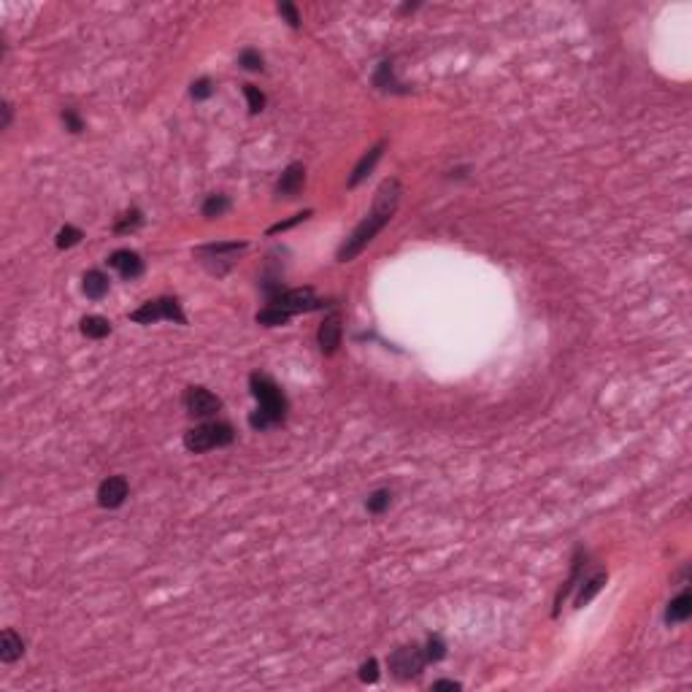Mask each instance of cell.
<instances>
[{
	"label": "cell",
	"instance_id": "d6986e66",
	"mask_svg": "<svg viewBox=\"0 0 692 692\" xmlns=\"http://www.w3.org/2000/svg\"><path fill=\"white\" fill-rule=\"evenodd\" d=\"M82 333H84L86 338H92V341H101V338H106V335H111V322H108L106 317L92 314V317L82 319Z\"/></svg>",
	"mask_w": 692,
	"mask_h": 692
},
{
	"label": "cell",
	"instance_id": "d590c367",
	"mask_svg": "<svg viewBox=\"0 0 692 692\" xmlns=\"http://www.w3.org/2000/svg\"><path fill=\"white\" fill-rule=\"evenodd\" d=\"M417 9H419V3H406L401 11H403V14H408V11H417Z\"/></svg>",
	"mask_w": 692,
	"mask_h": 692
},
{
	"label": "cell",
	"instance_id": "d4e9b609",
	"mask_svg": "<svg viewBox=\"0 0 692 692\" xmlns=\"http://www.w3.org/2000/svg\"><path fill=\"white\" fill-rule=\"evenodd\" d=\"M425 657H428V663H438V660L447 657V644H444L441 635H430V638H428V644H425Z\"/></svg>",
	"mask_w": 692,
	"mask_h": 692
},
{
	"label": "cell",
	"instance_id": "4316f807",
	"mask_svg": "<svg viewBox=\"0 0 692 692\" xmlns=\"http://www.w3.org/2000/svg\"><path fill=\"white\" fill-rule=\"evenodd\" d=\"M244 95H246V103H249V111H252V114H260V111L265 108V95H262L255 84H244Z\"/></svg>",
	"mask_w": 692,
	"mask_h": 692
},
{
	"label": "cell",
	"instance_id": "e575fe53",
	"mask_svg": "<svg viewBox=\"0 0 692 692\" xmlns=\"http://www.w3.org/2000/svg\"><path fill=\"white\" fill-rule=\"evenodd\" d=\"M11 116H14L11 103H3V125H0V130H9V125H11Z\"/></svg>",
	"mask_w": 692,
	"mask_h": 692
},
{
	"label": "cell",
	"instance_id": "5b68a950",
	"mask_svg": "<svg viewBox=\"0 0 692 692\" xmlns=\"http://www.w3.org/2000/svg\"><path fill=\"white\" fill-rule=\"evenodd\" d=\"M130 319L138 322V325H155L160 319H168V322H176V325H187V317L182 311V303L176 301V298H157V301L144 303L141 308H135L130 314Z\"/></svg>",
	"mask_w": 692,
	"mask_h": 692
},
{
	"label": "cell",
	"instance_id": "ac0fdd59",
	"mask_svg": "<svg viewBox=\"0 0 692 692\" xmlns=\"http://www.w3.org/2000/svg\"><path fill=\"white\" fill-rule=\"evenodd\" d=\"M108 276L103 274V271H86L84 274V284H82V289H84V295L89 298V301H101V298H106L108 295Z\"/></svg>",
	"mask_w": 692,
	"mask_h": 692
},
{
	"label": "cell",
	"instance_id": "52a82bcc",
	"mask_svg": "<svg viewBox=\"0 0 692 692\" xmlns=\"http://www.w3.org/2000/svg\"><path fill=\"white\" fill-rule=\"evenodd\" d=\"M184 408H187L192 417L208 419V417H214L216 411L222 408V401L216 398L211 389L187 387V392H184Z\"/></svg>",
	"mask_w": 692,
	"mask_h": 692
},
{
	"label": "cell",
	"instance_id": "7402d4cb",
	"mask_svg": "<svg viewBox=\"0 0 692 692\" xmlns=\"http://www.w3.org/2000/svg\"><path fill=\"white\" fill-rule=\"evenodd\" d=\"M228 208H230V201H228L225 195H208L201 206V214L206 216V219H214V216L225 214Z\"/></svg>",
	"mask_w": 692,
	"mask_h": 692
},
{
	"label": "cell",
	"instance_id": "cb8c5ba5",
	"mask_svg": "<svg viewBox=\"0 0 692 692\" xmlns=\"http://www.w3.org/2000/svg\"><path fill=\"white\" fill-rule=\"evenodd\" d=\"M84 238V233L79 230V228H73V225H65V228H60L57 238H55V244H57V249H71V246H76L79 241Z\"/></svg>",
	"mask_w": 692,
	"mask_h": 692
},
{
	"label": "cell",
	"instance_id": "83f0119b",
	"mask_svg": "<svg viewBox=\"0 0 692 692\" xmlns=\"http://www.w3.org/2000/svg\"><path fill=\"white\" fill-rule=\"evenodd\" d=\"M238 65L246 68V71H262V55L255 52V49H244L241 57H238Z\"/></svg>",
	"mask_w": 692,
	"mask_h": 692
},
{
	"label": "cell",
	"instance_id": "277c9868",
	"mask_svg": "<svg viewBox=\"0 0 692 692\" xmlns=\"http://www.w3.org/2000/svg\"><path fill=\"white\" fill-rule=\"evenodd\" d=\"M265 301H268V306L284 308V311H289V314L325 308V301H319L317 295H314V289H308V287L287 289V287H281V284H265Z\"/></svg>",
	"mask_w": 692,
	"mask_h": 692
},
{
	"label": "cell",
	"instance_id": "f546056e",
	"mask_svg": "<svg viewBox=\"0 0 692 692\" xmlns=\"http://www.w3.org/2000/svg\"><path fill=\"white\" fill-rule=\"evenodd\" d=\"M189 95H192L195 101H208V98L214 95V84H211V79H198V82L192 84V89H189Z\"/></svg>",
	"mask_w": 692,
	"mask_h": 692
},
{
	"label": "cell",
	"instance_id": "7c38bea8",
	"mask_svg": "<svg viewBox=\"0 0 692 692\" xmlns=\"http://www.w3.org/2000/svg\"><path fill=\"white\" fill-rule=\"evenodd\" d=\"M384 149H387V141H379L376 146H371L365 155H362V160L355 165V171H352V176H349V182H346V187L355 189L357 184H360L362 179H368V173L376 168V162L381 160V155H384Z\"/></svg>",
	"mask_w": 692,
	"mask_h": 692
},
{
	"label": "cell",
	"instance_id": "ba28073f",
	"mask_svg": "<svg viewBox=\"0 0 692 692\" xmlns=\"http://www.w3.org/2000/svg\"><path fill=\"white\" fill-rule=\"evenodd\" d=\"M130 484L125 476H108L106 481H101L98 487V503L103 508H119V506L128 501Z\"/></svg>",
	"mask_w": 692,
	"mask_h": 692
},
{
	"label": "cell",
	"instance_id": "8992f818",
	"mask_svg": "<svg viewBox=\"0 0 692 692\" xmlns=\"http://www.w3.org/2000/svg\"><path fill=\"white\" fill-rule=\"evenodd\" d=\"M387 663H389L392 676L398 679V681H408V679H417L419 674H422V668H425V663H428V657H425V649L401 647L389 654Z\"/></svg>",
	"mask_w": 692,
	"mask_h": 692
},
{
	"label": "cell",
	"instance_id": "30bf717a",
	"mask_svg": "<svg viewBox=\"0 0 692 692\" xmlns=\"http://www.w3.org/2000/svg\"><path fill=\"white\" fill-rule=\"evenodd\" d=\"M317 344H319V349H322V355H328V357L338 352V346H341V317H338V314L325 317V322L319 325Z\"/></svg>",
	"mask_w": 692,
	"mask_h": 692
},
{
	"label": "cell",
	"instance_id": "ffe728a7",
	"mask_svg": "<svg viewBox=\"0 0 692 692\" xmlns=\"http://www.w3.org/2000/svg\"><path fill=\"white\" fill-rule=\"evenodd\" d=\"M255 319H257V325H262V328H281V325H287L289 319H292V314L284 311V308H276V306H265V308H260Z\"/></svg>",
	"mask_w": 692,
	"mask_h": 692
},
{
	"label": "cell",
	"instance_id": "7a4b0ae2",
	"mask_svg": "<svg viewBox=\"0 0 692 692\" xmlns=\"http://www.w3.org/2000/svg\"><path fill=\"white\" fill-rule=\"evenodd\" d=\"M249 389L257 401V408L249 414V425L255 430H271L276 425H281L287 419L289 403L284 389L276 384L271 376L265 374H252L249 376Z\"/></svg>",
	"mask_w": 692,
	"mask_h": 692
},
{
	"label": "cell",
	"instance_id": "f1b7e54d",
	"mask_svg": "<svg viewBox=\"0 0 692 692\" xmlns=\"http://www.w3.org/2000/svg\"><path fill=\"white\" fill-rule=\"evenodd\" d=\"M276 11H279V14H281V16H284V19H287V25H289V28H292V30H298V28H301V14H298V9H295V6L289 3V0H284V3H279V6H276Z\"/></svg>",
	"mask_w": 692,
	"mask_h": 692
},
{
	"label": "cell",
	"instance_id": "2e32d148",
	"mask_svg": "<svg viewBox=\"0 0 692 692\" xmlns=\"http://www.w3.org/2000/svg\"><path fill=\"white\" fill-rule=\"evenodd\" d=\"M22 652H25V641L11 627L3 630V635H0V660L3 663H16L22 657Z\"/></svg>",
	"mask_w": 692,
	"mask_h": 692
},
{
	"label": "cell",
	"instance_id": "8fae6325",
	"mask_svg": "<svg viewBox=\"0 0 692 692\" xmlns=\"http://www.w3.org/2000/svg\"><path fill=\"white\" fill-rule=\"evenodd\" d=\"M108 265L114 271H119L122 279H138L144 274V260L138 257L135 252H130V249H116L114 255L108 257Z\"/></svg>",
	"mask_w": 692,
	"mask_h": 692
},
{
	"label": "cell",
	"instance_id": "d6a6232c",
	"mask_svg": "<svg viewBox=\"0 0 692 692\" xmlns=\"http://www.w3.org/2000/svg\"><path fill=\"white\" fill-rule=\"evenodd\" d=\"M62 122H65V128L71 130V133H82V130H84V122H82V116L76 114L73 108H65V111H62Z\"/></svg>",
	"mask_w": 692,
	"mask_h": 692
},
{
	"label": "cell",
	"instance_id": "484cf974",
	"mask_svg": "<svg viewBox=\"0 0 692 692\" xmlns=\"http://www.w3.org/2000/svg\"><path fill=\"white\" fill-rule=\"evenodd\" d=\"M144 222V216H141V211L138 208H130L128 214H122L119 219H116V225H114V230L116 233H130V230H135L138 225Z\"/></svg>",
	"mask_w": 692,
	"mask_h": 692
},
{
	"label": "cell",
	"instance_id": "e0dca14e",
	"mask_svg": "<svg viewBox=\"0 0 692 692\" xmlns=\"http://www.w3.org/2000/svg\"><path fill=\"white\" fill-rule=\"evenodd\" d=\"M581 568H584V552L579 549L576 557H574V568H571V576H568V581L560 587V592H557V598H554V617L560 614V606L562 601L571 595V590H576V584L581 581Z\"/></svg>",
	"mask_w": 692,
	"mask_h": 692
},
{
	"label": "cell",
	"instance_id": "3957f363",
	"mask_svg": "<svg viewBox=\"0 0 692 692\" xmlns=\"http://www.w3.org/2000/svg\"><path fill=\"white\" fill-rule=\"evenodd\" d=\"M233 438H235V432H233L228 422L211 419V422H203V425L184 432V447L192 454H203V452H211V449L228 447V444H233Z\"/></svg>",
	"mask_w": 692,
	"mask_h": 692
},
{
	"label": "cell",
	"instance_id": "836d02e7",
	"mask_svg": "<svg viewBox=\"0 0 692 692\" xmlns=\"http://www.w3.org/2000/svg\"><path fill=\"white\" fill-rule=\"evenodd\" d=\"M432 690H460V681H452V679H438L432 681Z\"/></svg>",
	"mask_w": 692,
	"mask_h": 692
},
{
	"label": "cell",
	"instance_id": "603a6c76",
	"mask_svg": "<svg viewBox=\"0 0 692 692\" xmlns=\"http://www.w3.org/2000/svg\"><path fill=\"white\" fill-rule=\"evenodd\" d=\"M389 503H392V495H389V490H376L368 495V501H365V508L371 511V514H384L389 508Z\"/></svg>",
	"mask_w": 692,
	"mask_h": 692
},
{
	"label": "cell",
	"instance_id": "9a60e30c",
	"mask_svg": "<svg viewBox=\"0 0 692 692\" xmlns=\"http://www.w3.org/2000/svg\"><path fill=\"white\" fill-rule=\"evenodd\" d=\"M606 581H608V576H606L603 571H601V574H595V576H590V579H581V581L576 584L579 595H576V601H574V606H576V608H584V606L590 603L598 592L603 590Z\"/></svg>",
	"mask_w": 692,
	"mask_h": 692
},
{
	"label": "cell",
	"instance_id": "9c48e42d",
	"mask_svg": "<svg viewBox=\"0 0 692 692\" xmlns=\"http://www.w3.org/2000/svg\"><path fill=\"white\" fill-rule=\"evenodd\" d=\"M303 184H306V168H303V162H292L281 173L279 184H276V195L279 198H298Z\"/></svg>",
	"mask_w": 692,
	"mask_h": 692
},
{
	"label": "cell",
	"instance_id": "4dcf8cb0",
	"mask_svg": "<svg viewBox=\"0 0 692 692\" xmlns=\"http://www.w3.org/2000/svg\"><path fill=\"white\" fill-rule=\"evenodd\" d=\"M376 679H379V663L371 657V660H365V663L360 665V681H365V684H374Z\"/></svg>",
	"mask_w": 692,
	"mask_h": 692
},
{
	"label": "cell",
	"instance_id": "1f68e13d",
	"mask_svg": "<svg viewBox=\"0 0 692 692\" xmlns=\"http://www.w3.org/2000/svg\"><path fill=\"white\" fill-rule=\"evenodd\" d=\"M311 216V211H303V214H295L292 219H287V222H279V225H274V228H268V235H276V233H284L289 230V228H295V225H301L303 219H308Z\"/></svg>",
	"mask_w": 692,
	"mask_h": 692
},
{
	"label": "cell",
	"instance_id": "4fadbf2b",
	"mask_svg": "<svg viewBox=\"0 0 692 692\" xmlns=\"http://www.w3.org/2000/svg\"><path fill=\"white\" fill-rule=\"evenodd\" d=\"M246 244L241 241H228V244H208V246H201L198 249V257H203V262H208V260H216V262H225V265H230L233 257L238 255V252H244Z\"/></svg>",
	"mask_w": 692,
	"mask_h": 692
},
{
	"label": "cell",
	"instance_id": "5bb4252c",
	"mask_svg": "<svg viewBox=\"0 0 692 692\" xmlns=\"http://www.w3.org/2000/svg\"><path fill=\"white\" fill-rule=\"evenodd\" d=\"M692 617V592L681 590L665 608V625H681Z\"/></svg>",
	"mask_w": 692,
	"mask_h": 692
},
{
	"label": "cell",
	"instance_id": "44dd1931",
	"mask_svg": "<svg viewBox=\"0 0 692 692\" xmlns=\"http://www.w3.org/2000/svg\"><path fill=\"white\" fill-rule=\"evenodd\" d=\"M374 84L384 92H406L403 86L395 82V73H392V62H381L374 73Z\"/></svg>",
	"mask_w": 692,
	"mask_h": 692
},
{
	"label": "cell",
	"instance_id": "6da1fadb",
	"mask_svg": "<svg viewBox=\"0 0 692 692\" xmlns=\"http://www.w3.org/2000/svg\"><path fill=\"white\" fill-rule=\"evenodd\" d=\"M398 203H401V182H398V179H387V182L379 187V192H376L374 208L365 214V219H362L360 225L352 230V235L341 244V249H338V260H341V262H349V260L357 257L362 249L371 244L379 233L384 230V225H387L389 219L395 216Z\"/></svg>",
	"mask_w": 692,
	"mask_h": 692
}]
</instances>
